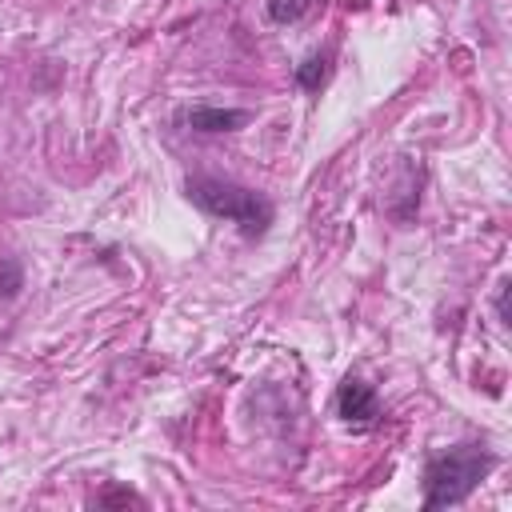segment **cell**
<instances>
[{
	"label": "cell",
	"mask_w": 512,
	"mask_h": 512,
	"mask_svg": "<svg viewBox=\"0 0 512 512\" xmlns=\"http://www.w3.org/2000/svg\"><path fill=\"white\" fill-rule=\"evenodd\" d=\"M496 456L484 444H456L424 464V508H456L492 472Z\"/></svg>",
	"instance_id": "cell-1"
},
{
	"label": "cell",
	"mask_w": 512,
	"mask_h": 512,
	"mask_svg": "<svg viewBox=\"0 0 512 512\" xmlns=\"http://www.w3.org/2000/svg\"><path fill=\"white\" fill-rule=\"evenodd\" d=\"M184 192L200 212L232 220L244 236H264V228L272 224V200H264L260 192H252L244 184H232L220 176H188Z\"/></svg>",
	"instance_id": "cell-2"
},
{
	"label": "cell",
	"mask_w": 512,
	"mask_h": 512,
	"mask_svg": "<svg viewBox=\"0 0 512 512\" xmlns=\"http://www.w3.org/2000/svg\"><path fill=\"white\" fill-rule=\"evenodd\" d=\"M336 412L344 424L352 428H372L380 420V400H376V388L360 376H344L340 388H336Z\"/></svg>",
	"instance_id": "cell-3"
},
{
	"label": "cell",
	"mask_w": 512,
	"mask_h": 512,
	"mask_svg": "<svg viewBox=\"0 0 512 512\" xmlns=\"http://www.w3.org/2000/svg\"><path fill=\"white\" fill-rule=\"evenodd\" d=\"M188 124L196 132H236L240 124H248V112L244 108H212V104H200L188 112Z\"/></svg>",
	"instance_id": "cell-4"
},
{
	"label": "cell",
	"mask_w": 512,
	"mask_h": 512,
	"mask_svg": "<svg viewBox=\"0 0 512 512\" xmlns=\"http://www.w3.org/2000/svg\"><path fill=\"white\" fill-rule=\"evenodd\" d=\"M324 76H328V56H308L304 64H296V84L304 92H316L324 84Z\"/></svg>",
	"instance_id": "cell-5"
},
{
	"label": "cell",
	"mask_w": 512,
	"mask_h": 512,
	"mask_svg": "<svg viewBox=\"0 0 512 512\" xmlns=\"http://www.w3.org/2000/svg\"><path fill=\"white\" fill-rule=\"evenodd\" d=\"M308 8H312V0H268V16H272L276 24H292V20H300Z\"/></svg>",
	"instance_id": "cell-6"
},
{
	"label": "cell",
	"mask_w": 512,
	"mask_h": 512,
	"mask_svg": "<svg viewBox=\"0 0 512 512\" xmlns=\"http://www.w3.org/2000/svg\"><path fill=\"white\" fill-rule=\"evenodd\" d=\"M24 288V272H20V264L12 260V256H0V296L8 300V296H16Z\"/></svg>",
	"instance_id": "cell-7"
},
{
	"label": "cell",
	"mask_w": 512,
	"mask_h": 512,
	"mask_svg": "<svg viewBox=\"0 0 512 512\" xmlns=\"http://www.w3.org/2000/svg\"><path fill=\"white\" fill-rule=\"evenodd\" d=\"M96 504L100 508H108V504H144L136 492H128V488H108L104 496H96Z\"/></svg>",
	"instance_id": "cell-8"
},
{
	"label": "cell",
	"mask_w": 512,
	"mask_h": 512,
	"mask_svg": "<svg viewBox=\"0 0 512 512\" xmlns=\"http://www.w3.org/2000/svg\"><path fill=\"white\" fill-rule=\"evenodd\" d=\"M508 288H512V284L504 280V284H500V296H496V312H500V324H508Z\"/></svg>",
	"instance_id": "cell-9"
}]
</instances>
